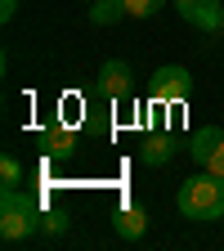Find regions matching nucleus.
<instances>
[{"mask_svg":"<svg viewBox=\"0 0 224 251\" xmlns=\"http://www.w3.org/2000/svg\"><path fill=\"white\" fill-rule=\"evenodd\" d=\"M175 206L184 220H198V225H211V220H224V175H193L179 184L175 193Z\"/></svg>","mask_w":224,"mask_h":251,"instance_id":"obj_1","label":"nucleus"},{"mask_svg":"<svg viewBox=\"0 0 224 251\" xmlns=\"http://www.w3.org/2000/svg\"><path fill=\"white\" fill-rule=\"evenodd\" d=\"M36 229H41L36 198H27L23 188H5V193H0V238L5 242H23Z\"/></svg>","mask_w":224,"mask_h":251,"instance_id":"obj_2","label":"nucleus"},{"mask_svg":"<svg viewBox=\"0 0 224 251\" xmlns=\"http://www.w3.org/2000/svg\"><path fill=\"white\" fill-rule=\"evenodd\" d=\"M188 94H193V76H188V68L166 63V68L152 72V99L157 103H184Z\"/></svg>","mask_w":224,"mask_h":251,"instance_id":"obj_3","label":"nucleus"},{"mask_svg":"<svg viewBox=\"0 0 224 251\" xmlns=\"http://www.w3.org/2000/svg\"><path fill=\"white\" fill-rule=\"evenodd\" d=\"M99 94H103V99H112V103L130 99V94H135V72L125 68L121 58H108L103 68H99Z\"/></svg>","mask_w":224,"mask_h":251,"instance_id":"obj_4","label":"nucleus"},{"mask_svg":"<svg viewBox=\"0 0 224 251\" xmlns=\"http://www.w3.org/2000/svg\"><path fill=\"white\" fill-rule=\"evenodd\" d=\"M175 152H179V139H175L171 130H152V135H144V144H139V162H144V166H166Z\"/></svg>","mask_w":224,"mask_h":251,"instance_id":"obj_5","label":"nucleus"},{"mask_svg":"<svg viewBox=\"0 0 224 251\" xmlns=\"http://www.w3.org/2000/svg\"><path fill=\"white\" fill-rule=\"evenodd\" d=\"M112 229H117L125 242H139V238H144V229H148L144 206H139V202H121V206L112 211Z\"/></svg>","mask_w":224,"mask_h":251,"instance_id":"obj_6","label":"nucleus"},{"mask_svg":"<svg viewBox=\"0 0 224 251\" xmlns=\"http://www.w3.org/2000/svg\"><path fill=\"white\" fill-rule=\"evenodd\" d=\"M184 23H193L198 31H224V0H198L193 9L184 14Z\"/></svg>","mask_w":224,"mask_h":251,"instance_id":"obj_7","label":"nucleus"},{"mask_svg":"<svg viewBox=\"0 0 224 251\" xmlns=\"http://www.w3.org/2000/svg\"><path fill=\"white\" fill-rule=\"evenodd\" d=\"M41 148H45V157H54V162L58 157H72L76 152V135L68 130V126H50V130L41 135Z\"/></svg>","mask_w":224,"mask_h":251,"instance_id":"obj_8","label":"nucleus"},{"mask_svg":"<svg viewBox=\"0 0 224 251\" xmlns=\"http://www.w3.org/2000/svg\"><path fill=\"white\" fill-rule=\"evenodd\" d=\"M220 139H224V130H220V126H206V130H198L193 139H188V157H193V162L202 166V162H206V152H211Z\"/></svg>","mask_w":224,"mask_h":251,"instance_id":"obj_9","label":"nucleus"},{"mask_svg":"<svg viewBox=\"0 0 224 251\" xmlns=\"http://www.w3.org/2000/svg\"><path fill=\"white\" fill-rule=\"evenodd\" d=\"M117 18H125V0H94L90 5V23L94 27H112Z\"/></svg>","mask_w":224,"mask_h":251,"instance_id":"obj_10","label":"nucleus"},{"mask_svg":"<svg viewBox=\"0 0 224 251\" xmlns=\"http://www.w3.org/2000/svg\"><path fill=\"white\" fill-rule=\"evenodd\" d=\"M0 179H5V188H23V162H18L14 152L0 157Z\"/></svg>","mask_w":224,"mask_h":251,"instance_id":"obj_11","label":"nucleus"},{"mask_svg":"<svg viewBox=\"0 0 224 251\" xmlns=\"http://www.w3.org/2000/svg\"><path fill=\"white\" fill-rule=\"evenodd\" d=\"M162 5H166V0H125V14H130V18H152Z\"/></svg>","mask_w":224,"mask_h":251,"instance_id":"obj_12","label":"nucleus"},{"mask_svg":"<svg viewBox=\"0 0 224 251\" xmlns=\"http://www.w3.org/2000/svg\"><path fill=\"white\" fill-rule=\"evenodd\" d=\"M202 171H211V175H224V139L206 152V162H202Z\"/></svg>","mask_w":224,"mask_h":251,"instance_id":"obj_13","label":"nucleus"},{"mask_svg":"<svg viewBox=\"0 0 224 251\" xmlns=\"http://www.w3.org/2000/svg\"><path fill=\"white\" fill-rule=\"evenodd\" d=\"M41 229H45V233H68V215H63V211L41 215Z\"/></svg>","mask_w":224,"mask_h":251,"instance_id":"obj_14","label":"nucleus"},{"mask_svg":"<svg viewBox=\"0 0 224 251\" xmlns=\"http://www.w3.org/2000/svg\"><path fill=\"white\" fill-rule=\"evenodd\" d=\"M14 14H18V0H0V18H5V23H9Z\"/></svg>","mask_w":224,"mask_h":251,"instance_id":"obj_15","label":"nucleus"},{"mask_svg":"<svg viewBox=\"0 0 224 251\" xmlns=\"http://www.w3.org/2000/svg\"><path fill=\"white\" fill-rule=\"evenodd\" d=\"M193 5H198V0H175V9H179V18H184L188 9H193Z\"/></svg>","mask_w":224,"mask_h":251,"instance_id":"obj_16","label":"nucleus"}]
</instances>
